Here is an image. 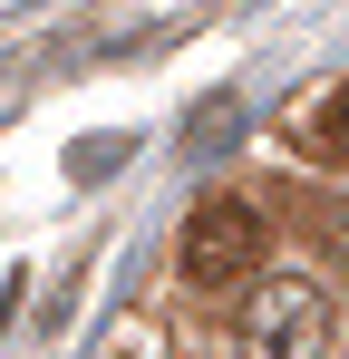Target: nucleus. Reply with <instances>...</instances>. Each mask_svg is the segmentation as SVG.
I'll return each instance as SVG.
<instances>
[{"mask_svg":"<svg viewBox=\"0 0 349 359\" xmlns=\"http://www.w3.org/2000/svg\"><path fill=\"white\" fill-rule=\"evenodd\" d=\"M320 350H330V292L320 282L272 272L242 301V359H320Z\"/></svg>","mask_w":349,"mask_h":359,"instance_id":"f257e3e1","label":"nucleus"},{"mask_svg":"<svg viewBox=\"0 0 349 359\" xmlns=\"http://www.w3.org/2000/svg\"><path fill=\"white\" fill-rule=\"evenodd\" d=\"M262 204H233V194H214V204H194L184 214V282L194 292H224V282H242V272H262Z\"/></svg>","mask_w":349,"mask_h":359,"instance_id":"f03ea898","label":"nucleus"},{"mask_svg":"<svg viewBox=\"0 0 349 359\" xmlns=\"http://www.w3.org/2000/svg\"><path fill=\"white\" fill-rule=\"evenodd\" d=\"M310 146H320V156H340V165H349V88L330 97V107H320V117H310Z\"/></svg>","mask_w":349,"mask_h":359,"instance_id":"7ed1b4c3","label":"nucleus"}]
</instances>
